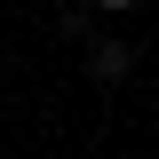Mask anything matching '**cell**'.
<instances>
[{"label":"cell","instance_id":"1","mask_svg":"<svg viewBox=\"0 0 159 159\" xmlns=\"http://www.w3.org/2000/svg\"><path fill=\"white\" fill-rule=\"evenodd\" d=\"M135 72V48H127V40H88V80H103V88H119V80Z\"/></svg>","mask_w":159,"mask_h":159},{"label":"cell","instance_id":"2","mask_svg":"<svg viewBox=\"0 0 159 159\" xmlns=\"http://www.w3.org/2000/svg\"><path fill=\"white\" fill-rule=\"evenodd\" d=\"M96 8H111V16H119V8H135V0H96Z\"/></svg>","mask_w":159,"mask_h":159}]
</instances>
